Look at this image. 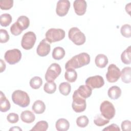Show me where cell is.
I'll return each instance as SVG.
<instances>
[{"mask_svg":"<svg viewBox=\"0 0 131 131\" xmlns=\"http://www.w3.org/2000/svg\"><path fill=\"white\" fill-rule=\"evenodd\" d=\"M52 57L55 60H60L62 59L65 55V51L61 47H55L52 52Z\"/></svg>","mask_w":131,"mask_h":131,"instance_id":"obj_25","label":"cell"},{"mask_svg":"<svg viewBox=\"0 0 131 131\" xmlns=\"http://www.w3.org/2000/svg\"><path fill=\"white\" fill-rule=\"evenodd\" d=\"M100 111L101 114L104 118L108 120L113 119L116 113L114 105L108 100H104L101 103Z\"/></svg>","mask_w":131,"mask_h":131,"instance_id":"obj_6","label":"cell"},{"mask_svg":"<svg viewBox=\"0 0 131 131\" xmlns=\"http://www.w3.org/2000/svg\"><path fill=\"white\" fill-rule=\"evenodd\" d=\"M103 130H117L120 131V129L119 128V126L116 124H112L109 126H107L106 127L103 129Z\"/></svg>","mask_w":131,"mask_h":131,"instance_id":"obj_39","label":"cell"},{"mask_svg":"<svg viewBox=\"0 0 131 131\" xmlns=\"http://www.w3.org/2000/svg\"><path fill=\"white\" fill-rule=\"evenodd\" d=\"M12 22V16L8 13H4L0 16V23L2 27H7Z\"/></svg>","mask_w":131,"mask_h":131,"instance_id":"obj_31","label":"cell"},{"mask_svg":"<svg viewBox=\"0 0 131 131\" xmlns=\"http://www.w3.org/2000/svg\"><path fill=\"white\" fill-rule=\"evenodd\" d=\"M130 46H129L122 53L121 59L123 63L126 64H129L130 63Z\"/></svg>","mask_w":131,"mask_h":131,"instance_id":"obj_26","label":"cell"},{"mask_svg":"<svg viewBox=\"0 0 131 131\" xmlns=\"http://www.w3.org/2000/svg\"><path fill=\"white\" fill-rule=\"evenodd\" d=\"M20 119L25 123H31L34 121L35 119V115L31 111L26 110L21 113Z\"/></svg>","mask_w":131,"mask_h":131,"instance_id":"obj_18","label":"cell"},{"mask_svg":"<svg viewBox=\"0 0 131 131\" xmlns=\"http://www.w3.org/2000/svg\"><path fill=\"white\" fill-rule=\"evenodd\" d=\"M55 127L58 131H67L70 127V123L64 118H60L56 122Z\"/></svg>","mask_w":131,"mask_h":131,"instance_id":"obj_22","label":"cell"},{"mask_svg":"<svg viewBox=\"0 0 131 131\" xmlns=\"http://www.w3.org/2000/svg\"><path fill=\"white\" fill-rule=\"evenodd\" d=\"M76 91L80 96L84 99H86L92 95V89L87 84L81 85Z\"/></svg>","mask_w":131,"mask_h":131,"instance_id":"obj_16","label":"cell"},{"mask_svg":"<svg viewBox=\"0 0 131 131\" xmlns=\"http://www.w3.org/2000/svg\"><path fill=\"white\" fill-rule=\"evenodd\" d=\"M65 37V31L61 29L51 28L46 33V39L51 43L59 41L63 39Z\"/></svg>","mask_w":131,"mask_h":131,"instance_id":"obj_5","label":"cell"},{"mask_svg":"<svg viewBox=\"0 0 131 131\" xmlns=\"http://www.w3.org/2000/svg\"><path fill=\"white\" fill-rule=\"evenodd\" d=\"M108 62L107 56L102 54H99L96 56L95 62L97 67L100 68H104L107 64Z\"/></svg>","mask_w":131,"mask_h":131,"instance_id":"obj_21","label":"cell"},{"mask_svg":"<svg viewBox=\"0 0 131 131\" xmlns=\"http://www.w3.org/2000/svg\"><path fill=\"white\" fill-rule=\"evenodd\" d=\"M85 83V84H87L92 89H98L104 85V80L102 76L96 75L88 78Z\"/></svg>","mask_w":131,"mask_h":131,"instance_id":"obj_12","label":"cell"},{"mask_svg":"<svg viewBox=\"0 0 131 131\" xmlns=\"http://www.w3.org/2000/svg\"><path fill=\"white\" fill-rule=\"evenodd\" d=\"M5 60L10 64L18 63L21 58V53L17 49H14L7 51L4 55Z\"/></svg>","mask_w":131,"mask_h":131,"instance_id":"obj_10","label":"cell"},{"mask_svg":"<svg viewBox=\"0 0 131 131\" xmlns=\"http://www.w3.org/2000/svg\"><path fill=\"white\" fill-rule=\"evenodd\" d=\"M130 4H131L130 3H129L125 6V10L129 14H130Z\"/></svg>","mask_w":131,"mask_h":131,"instance_id":"obj_41","label":"cell"},{"mask_svg":"<svg viewBox=\"0 0 131 131\" xmlns=\"http://www.w3.org/2000/svg\"><path fill=\"white\" fill-rule=\"evenodd\" d=\"M11 104L9 101L7 99L3 92L1 91L0 94V110L2 112H6L10 110Z\"/></svg>","mask_w":131,"mask_h":131,"instance_id":"obj_17","label":"cell"},{"mask_svg":"<svg viewBox=\"0 0 131 131\" xmlns=\"http://www.w3.org/2000/svg\"><path fill=\"white\" fill-rule=\"evenodd\" d=\"M72 98V107L73 110L76 113H81L84 111L86 107L85 99L80 96L76 90L74 92Z\"/></svg>","mask_w":131,"mask_h":131,"instance_id":"obj_7","label":"cell"},{"mask_svg":"<svg viewBox=\"0 0 131 131\" xmlns=\"http://www.w3.org/2000/svg\"><path fill=\"white\" fill-rule=\"evenodd\" d=\"M36 40V36L33 32H27L23 36L21 41V46L25 50H30L33 47Z\"/></svg>","mask_w":131,"mask_h":131,"instance_id":"obj_8","label":"cell"},{"mask_svg":"<svg viewBox=\"0 0 131 131\" xmlns=\"http://www.w3.org/2000/svg\"><path fill=\"white\" fill-rule=\"evenodd\" d=\"M59 90L62 95L68 96L71 92V86L69 82H63L59 84Z\"/></svg>","mask_w":131,"mask_h":131,"instance_id":"obj_29","label":"cell"},{"mask_svg":"<svg viewBox=\"0 0 131 131\" xmlns=\"http://www.w3.org/2000/svg\"><path fill=\"white\" fill-rule=\"evenodd\" d=\"M107 94L111 99L116 100L120 97L121 95V90L118 86H112L109 88L107 92Z\"/></svg>","mask_w":131,"mask_h":131,"instance_id":"obj_19","label":"cell"},{"mask_svg":"<svg viewBox=\"0 0 131 131\" xmlns=\"http://www.w3.org/2000/svg\"><path fill=\"white\" fill-rule=\"evenodd\" d=\"M0 38L1 43H6L9 40V35L7 30L5 29L0 30Z\"/></svg>","mask_w":131,"mask_h":131,"instance_id":"obj_36","label":"cell"},{"mask_svg":"<svg viewBox=\"0 0 131 131\" xmlns=\"http://www.w3.org/2000/svg\"><path fill=\"white\" fill-rule=\"evenodd\" d=\"M48 128V123L47 121L41 120L38 121L34 127L30 130L31 131H46Z\"/></svg>","mask_w":131,"mask_h":131,"instance_id":"obj_28","label":"cell"},{"mask_svg":"<svg viewBox=\"0 0 131 131\" xmlns=\"http://www.w3.org/2000/svg\"><path fill=\"white\" fill-rule=\"evenodd\" d=\"M11 98L14 103L21 107L28 106L30 102L28 94L26 92L20 90L14 91L12 94Z\"/></svg>","mask_w":131,"mask_h":131,"instance_id":"obj_3","label":"cell"},{"mask_svg":"<svg viewBox=\"0 0 131 131\" xmlns=\"http://www.w3.org/2000/svg\"><path fill=\"white\" fill-rule=\"evenodd\" d=\"M64 73V78L69 82H75L77 78V73L75 69H68Z\"/></svg>","mask_w":131,"mask_h":131,"instance_id":"obj_24","label":"cell"},{"mask_svg":"<svg viewBox=\"0 0 131 131\" xmlns=\"http://www.w3.org/2000/svg\"><path fill=\"white\" fill-rule=\"evenodd\" d=\"M121 35L126 38H129L131 36V27L129 24H124L122 26L120 29Z\"/></svg>","mask_w":131,"mask_h":131,"instance_id":"obj_34","label":"cell"},{"mask_svg":"<svg viewBox=\"0 0 131 131\" xmlns=\"http://www.w3.org/2000/svg\"><path fill=\"white\" fill-rule=\"evenodd\" d=\"M10 130H22V129L19 127V126H14L13 127L11 128L10 129Z\"/></svg>","mask_w":131,"mask_h":131,"instance_id":"obj_42","label":"cell"},{"mask_svg":"<svg viewBox=\"0 0 131 131\" xmlns=\"http://www.w3.org/2000/svg\"><path fill=\"white\" fill-rule=\"evenodd\" d=\"M121 72L119 68L115 64H111L107 68L106 74V78L108 82L114 83L116 82L120 78Z\"/></svg>","mask_w":131,"mask_h":131,"instance_id":"obj_11","label":"cell"},{"mask_svg":"<svg viewBox=\"0 0 131 131\" xmlns=\"http://www.w3.org/2000/svg\"><path fill=\"white\" fill-rule=\"evenodd\" d=\"M43 90L48 94H53L56 90V84L54 81H47L43 86Z\"/></svg>","mask_w":131,"mask_h":131,"instance_id":"obj_32","label":"cell"},{"mask_svg":"<svg viewBox=\"0 0 131 131\" xmlns=\"http://www.w3.org/2000/svg\"><path fill=\"white\" fill-rule=\"evenodd\" d=\"M89 122V120L88 118L84 115L79 116L76 119V124L77 125L81 128H84L86 127Z\"/></svg>","mask_w":131,"mask_h":131,"instance_id":"obj_33","label":"cell"},{"mask_svg":"<svg viewBox=\"0 0 131 131\" xmlns=\"http://www.w3.org/2000/svg\"><path fill=\"white\" fill-rule=\"evenodd\" d=\"M73 7L77 15H83L86 12L87 3L84 0H75L73 3Z\"/></svg>","mask_w":131,"mask_h":131,"instance_id":"obj_15","label":"cell"},{"mask_svg":"<svg viewBox=\"0 0 131 131\" xmlns=\"http://www.w3.org/2000/svg\"><path fill=\"white\" fill-rule=\"evenodd\" d=\"M122 81L125 83H129L131 82V68L129 67L124 68L121 72Z\"/></svg>","mask_w":131,"mask_h":131,"instance_id":"obj_23","label":"cell"},{"mask_svg":"<svg viewBox=\"0 0 131 131\" xmlns=\"http://www.w3.org/2000/svg\"><path fill=\"white\" fill-rule=\"evenodd\" d=\"M1 61V72H3L6 69V63L3 61L2 59L0 60Z\"/></svg>","mask_w":131,"mask_h":131,"instance_id":"obj_40","label":"cell"},{"mask_svg":"<svg viewBox=\"0 0 131 131\" xmlns=\"http://www.w3.org/2000/svg\"><path fill=\"white\" fill-rule=\"evenodd\" d=\"M30 86L35 90L38 89L42 84V80L39 76H34L30 80Z\"/></svg>","mask_w":131,"mask_h":131,"instance_id":"obj_30","label":"cell"},{"mask_svg":"<svg viewBox=\"0 0 131 131\" xmlns=\"http://www.w3.org/2000/svg\"><path fill=\"white\" fill-rule=\"evenodd\" d=\"M110 120L104 118L101 114H97L94 119V124L98 126H102L108 123Z\"/></svg>","mask_w":131,"mask_h":131,"instance_id":"obj_27","label":"cell"},{"mask_svg":"<svg viewBox=\"0 0 131 131\" xmlns=\"http://www.w3.org/2000/svg\"><path fill=\"white\" fill-rule=\"evenodd\" d=\"M7 121L11 123H15L19 120L18 115L14 113H9L7 116Z\"/></svg>","mask_w":131,"mask_h":131,"instance_id":"obj_37","label":"cell"},{"mask_svg":"<svg viewBox=\"0 0 131 131\" xmlns=\"http://www.w3.org/2000/svg\"><path fill=\"white\" fill-rule=\"evenodd\" d=\"M32 109L35 114H42L46 110V105L42 100H37L34 102Z\"/></svg>","mask_w":131,"mask_h":131,"instance_id":"obj_20","label":"cell"},{"mask_svg":"<svg viewBox=\"0 0 131 131\" xmlns=\"http://www.w3.org/2000/svg\"><path fill=\"white\" fill-rule=\"evenodd\" d=\"M30 25V20L28 17L25 15L19 16L17 21L13 24L10 27V31L12 34L15 36L20 35L23 31L27 29Z\"/></svg>","mask_w":131,"mask_h":131,"instance_id":"obj_2","label":"cell"},{"mask_svg":"<svg viewBox=\"0 0 131 131\" xmlns=\"http://www.w3.org/2000/svg\"><path fill=\"white\" fill-rule=\"evenodd\" d=\"M51 50V46L47 41L46 38L43 39L37 47L36 52L38 55L44 57L49 54Z\"/></svg>","mask_w":131,"mask_h":131,"instance_id":"obj_14","label":"cell"},{"mask_svg":"<svg viewBox=\"0 0 131 131\" xmlns=\"http://www.w3.org/2000/svg\"><path fill=\"white\" fill-rule=\"evenodd\" d=\"M70 8V2L68 0H60L57 2L56 8V14L60 17L65 16Z\"/></svg>","mask_w":131,"mask_h":131,"instance_id":"obj_13","label":"cell"},{"mask_svg":"<svg viewBox=\"0 0 131 131\" xmlns=\"http://www.w3.org/2000/svg\"><path fill=\"white\" fill-rule=\"evenodd\" d=\"M13 5V0H4L0 1V7L2 10H9Z\"/></svg>","mask_w":131,"mask_h":131,"instance_id":"obj_35","label":"cell"},{"mask_svg":"<svg viewBox=\"0 0 131 131\" xmlns=\"http://www.w3.org/2000/svg\"><path fill=\"white\" fill-rule=\"evenodd\" d=\"M90 55L85 52L81 53L73 56L65 64L66 69H78L88 64L90 62Z\"/></svg>","mask_w":131,"mask_h":131,"instance_id":"obj_1","label":"cell"},{"mask_svg":"<svg viewBox=\"0 0 131 131\" xmlns=\"http://www.w3.org/2000/svg\"><path fill=\"white\" fill-rule=\"evenodd\" d=\"M121 129L124 131H129L130 130L131 127V122L129 120H124L122 122L121 125Z\"/></svg>","mask_w":131,"mask_h":131,"instance_id":"obj_38","label":"cell"},{"mask_svg":"<svg viewBox=\"0 0 131 131\" xmlns=\"http://www.w3.org/2000/svg\"><path fill=\"white\" fill-rule=\"evenodd\" d=\"M61 69L59 64L52 63L48 68L45 74V79L47 81H54L60 74Z\"/></svg>","mask_w":131,"mask_h":131,"instance_id":"obj_9","label":"cell"},{"mask_svg":"<svg viewBox=\"0 0 131 131\" xmlns=\"http://www.w3.org/2000/svg\"><path fill=\"white\" fill-rule=\"evenodd\" d=\"M68 37L74 44L77 46L83 45L86 40L84 34L77 27H72L69 30Z\"/></svg>","mask_w":131,"mask_h":131,"instance_id":"obj_4","label":"cell"}]
</instances>
